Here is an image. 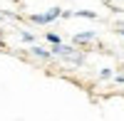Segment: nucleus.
<instances>
[{
    "mask_svg": "<svg viewBox=\"0 0 124 121\" xmlns=\"http://www.w3.org/2000/svg\"><path fill=\"white\" fill-rule=\"evenodd\" d=\"M30 54H32V57H37V59H52L50 49H42V47H37V45H32V47H30Z\"/></svg>",
    "mask_w": 124,
    "mask_h": 121,
    "instance_id": "obj_4",
    "label": "nucleus"
},
{
    "mask_svg": "<svg viewBox=\"0 0 124 121\" xmlns=\"http://www.w3.org/2000/svg\"><path fill=\"white\" fill-rule=\"evenodd\" d=\"M62 17V7H50L47 13H40V15H30V22H35V25H50V22H55V20Z\"/></svg>",
    "mask_w": 124,
    "mask_h": 121,
    "instance_id": "obj_1",
    "label": "nucleus"
},
{
    "mask_svg": "<svg viewBox=\"0 0 124 121\" xmlns=\"http://www.w3.org/2000/svg\"><path fill=\"white\" fill-rule=\"evenodd\" d=\"M45 40H47L50 45H60V35H55V32H47V35H45Z\"/></svg>",
    "mask_w": 124,
    "mask_h": 121,
    "instance_id": "obj_6",
    "label": "nucleus"
},
{
    "mask_svg": "<svg viewBox=\"0 0 124 121\" xmlns=\"http://www.w3.org/2000/svg\"><path fill=\"white\" fill-rule=\"evenodd\" d=\"M94 32H92V30H89V32H77L75 37H72V45H87V42H94Z\"/></svg>",
    "mask_w": 124,
    "mask_h": 121,
    "instance_id": "obj_3",
    "label": "nucleus"
},
{
    "mask_svg": "<svg viewBox=\"0 0 124 121\" xmlns=\"http://www.w3.org/2000/svg\"><path fill=\"white\" fill-rule=\"evenodd\" d=\"M117 32H119V35H124V25H122V27H119V30H117Z\"/></svg>",
    "mask_w": 124,
    "mask_h": 121,
    "instance_id": "obj_11",
    "label": "nucleus"
},
{
    "mask_svg": "<svg viewBox=\"0 0 124 121\" xmlns=\"http://www.w3.org/2000/svg\"><path fill=\"white\" fill-rule=\"evenodd\" d=\"M77 52V49L75 47H72V45H52V49H50V54H52V57H62V59H70L72 54H75Z\"/></svg>",
    "mask_w": 124,
    "mask_h": 121,
    "instance_id": "obj_2",
    "label": "nucleus"
},
{
    "mask_svg": "<svg viewBox=\"0 0 124 121\" xmlns=\"http://www.w3.org/2000/svg\"><path fill=\"white\" fill-rule=\"evenodd\" d=\"M117 82H119V84H124V74H119V77H117Z\"/></svg>",
    "mask_w": 124,
    "mask_h": 121,
    "instance_id": "obj_10",
    "label": "nucleus"
},
{
    "mask_svg": "<svg viewBox=\"0 0 124 121\" xmlns=\"http://www.w3.org/2000/svg\"><path fill=\"white\" fill-rule=\"evenodd\" d=\"M99 77H102V79H112V77H114V69L104 67V69H102V72H99Z\"/></svg>",
    "mask_w": 124,
    "mask_h": 121,
    "instance_id": "obj_7",
    "label": "nucleus"
},
{
    "mask_svg": "<svg viewBox=\"0 0 124 121\" xmlns=\"http://www.w3.org/2000/svg\"><path fill=\"white\" fill-rule=\"evenodd\" d=\"M20 37H23L25 42H32V40H35V37H32V32H20Z\"/></svg>",
    "mask_w": 124,
    "mask_h": 121,
    "instance_id": "obj_8",
    "label": "nucleus"
},
{
    "mask_svg": "<svg viewBox=\"0 0 124 121\" xmlns=\"http://www.w3.org/2000/svg\"><path fill=\"white\" fill-rule=\"evenodd\" d=\"M0 47H5V35H3V30H0Z\"/></svg>",
    "mask_w": 124,
    "mask_h": 121,
    "instance_id": "obj_9",
    "label": "nucleus"
},
{
    "mask_svg": "<svg viewBox=\"0 0 124 121\" xmlns=\"http://www.w3.org/2000/svg\"><path fill=\"white\" fill-rule=\"evenodd\" d=\"M72 17H89V20H94L97 13L94 10H77V13H72Z\"/></svg>",
    "mask_w": 124,
    "mask_h": 121,
    "instance_id": "obj_5",
    "label": "nucleus"
}]
</instances>
